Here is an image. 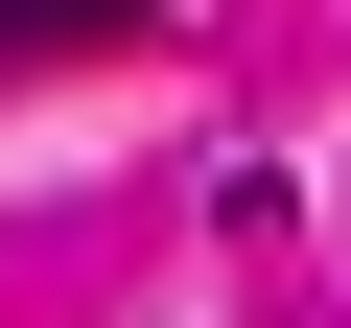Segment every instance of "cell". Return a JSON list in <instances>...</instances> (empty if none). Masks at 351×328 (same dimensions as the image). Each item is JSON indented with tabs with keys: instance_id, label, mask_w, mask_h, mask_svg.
Listing matches in <instances>:
<instances>
[{
	"instance_id": "6da1fadb",
	"label": "cell",
	"mask_w": 351,
	"mask_h": 328,
	"mask_svg": "<svg viewBox=\"0 0 351 328\" xmlns=\"http://www.w3.org/2000/svg\"><path fill=\"white\" fill-rule=\"evenodd\" d=\"M94 24H141V0H0V47H94Z\"/></svg>"
}]
</instances>
